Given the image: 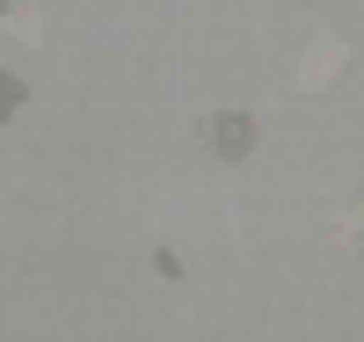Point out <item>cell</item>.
Returning <instances> with one entry per match:
<instances>
[{"instance_id":"obj_1","label":"cell","mask_w":364,"mask_h":342,"mask_svg":"<svg viewBox=\"0 0 364 342\" xmlns=\"http://www.w3.org/2000/svg\"><path fill=\"white\" fill-rule=\"evenodd\" d=\"M343 58H350L343 44H314V58H306V87H328V73H336Z\"/></svg>"}]
</instances>
